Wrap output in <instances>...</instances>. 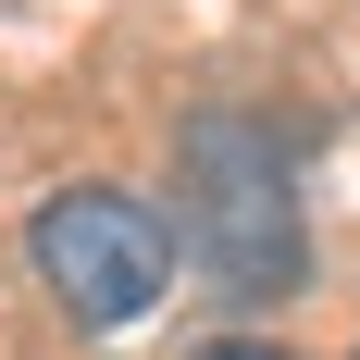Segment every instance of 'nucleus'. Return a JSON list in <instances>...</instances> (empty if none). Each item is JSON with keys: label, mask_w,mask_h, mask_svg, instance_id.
Instances as JSON below:
<instances>
[{"label": "nucleus", "mask_w": 360, "mask_h": 360, "mask_svg": "<svg viewBox=\"0 0 360 360\" xmlns=\"http://www.w3.org/2000/svg\"><path fill=\"white\" fill-rule=\"evenodd\" d=\"M186 261L224 298H286L311 274V212H298V149L261 112H199L186 124Z\"/></svg>", "instance_id": "f257e3e1"}, {"label": "nucleus", "mask_w": 360, "mask_h": 360, "mask_svg": "<svg viewBox=\"0 0 360 360\" xmlns=\"http://www.w3.org/2000/svg\"><path fill=\"white\" fill-rule=\"evenodd\" d=\"M25 261H37V286L63 298L87 335H112V323H137V311H162L186 236L149 199H124V186H63V199H37Z\"/></svg>", "instance_id": "f03ea898"}, {"label": "nucleus", "mask_w": 360, "mask_h": 360, "mask_svg": "<svg viewBox=\"0 0 360 360\" xmlns=\"http://www.w3.org/2000/svg\"><path fill=\"white\" fill-rule=\"evenodd\" d=\"M186 360H286V348H261V335H224V348H186Z\"/></svg>", "instance_id": "7ed1b4c3"}]
</instances>
